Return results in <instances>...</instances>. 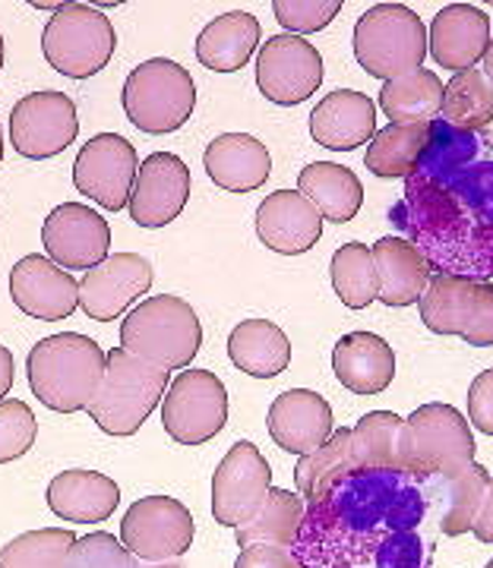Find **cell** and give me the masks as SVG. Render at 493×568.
I'll return each instance as SVG.
<instances>
[{"mask_svg": "<svg viewBox=\"0 0 493 568\" xmlns=\"http://www.w3.org/2000/svg\"><path fill=\"white\" fill-rule=\"evenodd\" d=\"M392 222L440 275L493 278V133L431 121V142L405 178Z\"/></svg>", "mask_w": 493, "mask_h": 568, "instance_id": "cell-1", "label": "cell"}, {"mask_svg": "<svg viewBox=\"0 0 493 568\" xmlns=\"http://www.w3.org/2000/svg\"><path fill=\"white\" fill-rule=\"evenodd\" d=\"M433 511L409 470H354L308 506L291 556L301 568H433Z\"/></svg>", "mask_w": 493, "mask_h": 568, "instance_id": "cell-2", "label": "cell"}, {"mask_svg": "<svg viewBox=\"0 0 493 568\" xmlns=\"http://www.w3.org/2000/svg\"><path fill=\"white\" fill-rule=\"evenodd\" d=\"M108 354L99 342L85 338L80 332L48 335L32 345L26 361L29 388L48 410L77 414L92 405L95 392L102 386Z\"/></svg>", "mask_w": 493, "mask_h": 568, "instance_id": "cell-3", "label": "cell"}, {"mask_svg": "<svg viewBox=\"0 0 493 568\" xmlns=\"http://www.w3.org/2000/svg\"><path fill=\"white\" fill-rule=\"evenodd\" d=\"M121 347L168 373L187 369L203 347V325L184 297L155 294L121 320Z\"/></svg>", "mask_w": 493, "mask_h": 568, "instance_id": "cell-4", "label": "cell"}, {"mask_svg": "<svg viewBox=\"0 0 493 568\" xmlns=\"http://www.w3.org/2000/svg\"><path fill=\"white\" fill-rule=\"evenodd\" d=\"M168 386H171L168 369L140 361L118 345L114 351H108L102 386L85 410L108 436H133L143 429L149 414L162 405Z\"/></svg>", "mask_w": 493, "mask_h": 568, "instance_id": "cell-5", "label": "cell"}, {"mask_svg": "<svg viewBox=\"0 0 493 568\" xmlns=\"http://www.w3.org/2000/svg\"><path fill=\"white\" fill-rule=\"evenodd\" d=\"M354 58L376 80H402L424 67L427 29L405 3H376L354 26Z\"/></svg>", "mask_w": 493, "mask_h": 568, "instance_id": "cell-6", "label": "cell"}, {"mask_svg": "<svg viewBox=\"0 0 493 568\" xmlns=\"http://www.w3.org/2000/svg\"><path fill=\"white\" fill-rule=\"evenodd\" d=\"M123 114L149 136L181 130L197 108V82L178 61L152 58L130 70L121 92Z\"/></svg>", "mask_w": 493, "mask_h": 568, "instance_id": "cell-7", "label": "cell"}, {"mask_svg": "<svg viewBox=\"0 0 493 568\" xmlns=\"http://www.w3.org/2000/svg\"><path fill=\"white\" fill-rule=\"evenodd\" d=\"M118 32L99 7L61 3L41 32V54L61 77L89 80L114 58Z\"/></svg>", "mask_w": 493, "mask_h": 568, "instance_id": "cell-8", "label": "cell"}, {"mask_svg": "<svg viewBox=\"0 0 493 568\" xmlns=\"http://www.w3.org/2000/svg\"><path fill=\"white\" fill-rule=\"evenodd\" d=\"M417 306L424 325L436 335H459L474 347L493 345V282L436 272Z\"/></svg>", "mask_w": 493, "mask_h": 568, "instance_id": "cell-9", "label": "cell"}, {"mask_svg": "<svg viewBox=\"0 0 493 568\" xmlns=\"http://www.w3.org/2000/svg\"><path fill=\"white\" fill-rule=\"evenodd\" d=\"M228 424V392L209 369H184L162 398V426L178 446H203Z\"/></svg>", "mask_w": 493, "mask_h": 568, "instance_id": "cell-10", "label": "cell"}, {"mask_svg": "<svg viewBox=\"0 0 493 568\" xmlns=\"http://www.w3.org/2000/svg\"><path fill=\"white\" fill-rule=\"evenodd\" d=\"M411 436V470L417 480L452 474L474 462V433L462 410L433 402L405 417Z\"/></svg>", "mask_w": 493, "mask_h": 568, "instance_id": "cell-11", "label": "cell"}, {"mask_svg": "<svg viewBox=\"0 0 493 568\" xmlns=\"http://www.w3.org/2000/svg\"><path fill=\"white\" fill-rule=\"evenodd\" d=\"M197 540V521L190 508L171 496H145L127 508L121 521V544L140 562L181 559Z\"/></svg>", "mask_w": 493, "mask_h": 568, "instance_id": "cell-12", "label": "cell"}, {"mask_svg": "<svg viewBox=\"0 0 493 568\" xmlns=\"http://www.w3.org/2000/svg\"><path fill=\"white\" fill-rule=\"evenodd\" d=\"M140 174V155L121 133H99L85 142L73 162V186L85 200L108 212H121L130 203Z\"/></svg>", "mask_w": 493, "mask_h": 568, "instance_id": "cell-13", "label": "cell"}, {"mask_svg": "<svg viewBox=\"0 0 493 568\" xmlns=\"http://www.w3.org/2000/svg\"><path fill=\"white\" fill-rule=\"evenodd\" d=\"M80 133L77 104L70 95L44 89L29 92L26 99L13 104L10 111V142L17 155L29 162H44L61 155Z\"/></svg>", "mask_w": 493, "mask_h": 568, "instance_id": "cell-14", "label": "cell"}, {"mask_svg": "<svg viewBox=\"0 0 493 568\" xmlns=\"http://www.w3.org/2000/svg\"><path fill=\"white\" fill-rule=\"evenodd\" d=\"M323 54L301 36H272L256 51V85L269 102L291 108L308 102L323 85Z\"/></svg>", "mask_w": 493, "mask_h": 568, "instance_id": "cell-15", "label": "cell"}, {"mask_svg": "<svg viewBox=\"0 0 493 568\" xmlns=\"http://www.w3.org/2000/svg\"><path fill=\"white\" fill-rule=\"evenodd\" d=\"M272 489V467L253 443H234L212 474V518L222 528L247 525Z\"/></svg>", "mask_w": 493, "mask_h": 568, "instance_id": "cell-16", "label": "cell"}, {"mask_svg": "<svg viewBox=\"0 0 493 568\" xmlns=\"http://www.w3.org/2000/svg\"><path fill=\"white\" fill-rule=\"evenodd\" d=\"M41 244L51 263L67 272H89L111 256V224L89 205L61 203L41 224Z\"/></svg>", "mask_w": 493, "mask_h": 568, "instance_id": "cell-17", "label": "cell"}, {"mask_svg": "<svg viewBox=\"0 0 493 568\" xmlns=\"http://www.w3.org/2000/svg\"><path fill=\"white\" fill-rule=\"evenodd\" d=\"M152 265L140 253H111L104 263L89 268L80 282V310L95 323L121 320L130 306L149 294Z\"/></svg>", "mask_w": 493, "mask_h": 568, "instance_id": "cell-18", "label": "cell"}, {"mask_svg": "<svg viewBox=\"0 0 493 568\" xmlns=\"http://www.w3.org/2000/svg\"><path fill=\"white\" fill-rule=\"evenodd\" d=\"M10 297L29 320L61 323L80 306V282L41 253H29L10 268Z\"/></svg>", "mask_w": 493, "mask_h": 568, "instance_id": "cell-19", "label": "cell"}, {"mask_svg": "<svg viewBox=\"0 0 493 568\" xmlns=\"http://www.w3.org/2000/svg\"><path fill=\"white\" fill-rule=\"evenodd\" d=\"M190 200V168L174 152H152L140 162L127 212L140 227H164L184 212Z\"/></svg>", "mask_w": 493, "mask_h": 568, "instance_id": "cell-20", "label": "cell"}, {"mask_svg": "<svg viewBox=\"0 0 493 568\" xmlns=\"http://www.w3.org/2000/svg\"><path fill=\"white\" fill-rule=\"evenodd\" d=\"M491 44V17L474 3H450L433 17L427 29V54L436 67L455 73L474 70Z\"/></svg>", "mask_w": 493, "mask_h": 568, "instance_id": "cell-21", "label": "cell"}, {"mask_svg": "<svg viewBox=\"0 0 493 568\" xmlns=\"http://www.w3.org/2000/svg\"><path fill=\"white\" fill-rule=\"evenodd\" d=\"M332 433H335L332 407L320 392L291 388L282 392L269 407V436L288 455L304 458L323 446Z\"/></svg>", "mask_w": 493, "mask_h": 568, "instance_id": "cell-22", "label": "cell"}, {"mask_svg": "<svg viewBox=\"0 0 493 568\" xmlns=\"http://www.w3.org/2000/svg\"><path fill=\"white\" fill-rule=\"evenodd\" d=\"M256 237L282 256H301L323 237V215L298 193L275 190L256 209Z\"/></svg>", "mask_w": 493, "mask_h": 568, "instance_id": "cell-23", "label": "cell"}, {"mask_svg": "<svg viewBox=\"0 0 493 568\" xmlns=\"http://www.w3.org/2000/svg\"><path fill=\"white\" fill-rule=\"evenodd\" d=\"M487 487H491V474L477 462L459 467L452 474L427 477L424 493H427L433 521H436L440 534H450V537L469 534L477 521V515H481V508H484Z\"/></svg>", "mask_w": 493, "mask_h": 568, "instance_id": "cell-24", "label": "cell"}, {"mask_svg": "<svg viewBox=\"0 0 493 568\" xmlns=\"http://www.w3.org/2000/svg\"><path fill=\"white\" fill-rule=\"evenodd\" d=\"M373 133H376V104L370 95L354 89L329 92L310 114V136L332 152H351L373 140Z\"/></svg>", "mask_w": 493, "mask_h": 568, "instance_id": "cell-25", "label": "cell"}, {"mask_svg": "<svg viewBox=\"0 0 493 568\" xmlns=\"http://www.w3.org/2000/svg\"><path fill=\"white\" fill-rule=\"evenodd\" d=\"M203 164L209 181L225 193H253L272 174V155L250 133H222L205 145Z\"/></svg>", "mask_w": 493, "mask_h": 568, "instance_id": "cell-26", "label": "cell"}, {"mask_svg": "<svg viewBox=\"0 0 493 568\" xmlns=\"http://www.w3.org/2000/svg\"><path fill=\"white\" fill-rule=\"evenodd\" d=\"M48 508L70 525L108 521L121 506V487L99 470H61L48 484Z\"/></svg>", "mask_w": 493, "mask_h": 568, "instance_id": "cell-27", "label": "cell"}, {"mask_svg": "<svg viewBox=\"0 0 493 568\" xmlns=\"http://www.w3.org/2000/svg\"><path fill=\"white\" fill-rule=\"evenodd\" d=\"M332 369L354 395H380L395 379V354L373 332H349L332 347Z\"/></svg>", "mask_w": 493, "mask_h": 568, "instance_id": "cell-28", "label": "cell"}, {"mask_svg": "<svg viewBox=\"0 0 493 568\" xmlns=\"http://www.w3.org/2000/svg\"><path fill=\"white\" fill-rule=\"evenodd\" d=\"M370 253H373L376 275H380L376 301L386 306L417 304L431 282V263L424 260V253L402 234L380 237L370 246Z\"/></svg>", "mask_w": 493, "mask_h": 568, "instance_id": "cell-29", "label": "cell"}, {"mask_svg": "<svg viewBox=\"0 0 493 568\" xmlns=\"http://www.w3.org/2000/svg\"><path fill=\"white\" fill-rule=\"evenodd\" d=\"M260 48V20L247 10L222 13L197 36V61L215 73H234L250 63Z\"/></svg>", "mask_w": 493, "mask_h": 568, "instance_id": "cell-30", "label": "cell"}, {"mask_svg": "<svg viewBox=\"0 0 493 568\" xmlns=\"http://www.w3.org/2000/svg\"><path fill=\"white\" fill-rule=\"evenodd\" d=\"M351 443L361 470H411L409 424L392 410L364 414L351 429Z\"/></svg>", "mask_w": 493, "mask_h": 568, "instance_id": "cell-31", "label": "cell"}, {"mask_svg": "<svg viewBox=\"0 0 493 568\" xmlns=\"http://www.w3.org/2000/svg\"><path fill=\"white\" fill-rule=\"evenodd\" d=\"M298 193L308 200L323 222H351L364 205V186L358 174L335 162H313L298 174Z\"/></svg>", "mask_w": 493, "mask_h": 568, "instance_id": "cell-32", "label": "cell"}, {"mask_svg": "<svg viewBox=\"0 0 493 568\" xmlns=\"http://www.w3.org/2000/svg\"><path fill=\"white\" fill-rule=\"evenodd\" d=\"M228 357L253 379H275L291 364V342L269 320H244L228 335Z\"/></svg>", "mask_w": 493, "mask_h": 568, "instance_id": "cell-33", "label": "cell"}, {"mask_svg": "<svg viewBox=\"0 0 493 568\" xmlns=\"http://www.w3.org/2000/svg\"><path fill=\"white\" fill-rule=\"evenodd\" d=\"M304 515H308V503L291 493V489L272 487L269 489L266 503L263 508L238 528L234 540L238 547H282L291 549L298 534H301V525H304Z\"/></svg>", "mask_w": 493, "mask_h": 568, "instance_id": "cell-34", "label": "cell"}, {"mask_svg": "<svg viewBox=\"0 0 493 568\" xmlns=\"http://www.w3.org/2000/svg\"><path fill=\"white\" fill-rule=\"evenodd\" d=\"M431 142V123H390L373 133L364 152V164L370 174L383 181H405L411 171L417 168L424 149Z\"/></svg>", "mask_w": 493, "mask_h": 568, "instance_id": "cell-35", "label": "cell"}, {"mask_svg": "<svg viewBox=\"0 0 493 568\" xmlns=\"http://www.w3.org/2000/svg\"><path fill=\"white\" fill-rule=\"evenodd\" d=\"M358 470V458H354V443H351V429H335L323 446L310 452L304 458H298L294 467V484H298V496L313 506L326 496L335 484H342L349 474Z\"/></svg>", "mask_w": 493, "mask_h": 568, "instance_id": "cell-36", "label": "cell"}, {"mask_svg": "<svg viewBox=\"0 0 493 568\" xmlns=\"http://www.w3.org/2000/svg\"><path fill=\"white\" fill-rule=\"evenodd\" d=\"M380 111L392 123H431L443 111V82L433 70H414L380 89Z\"/></svg>", "mask_w": 493, "mask_h": 568, "instance_id": "cell-37", "label": "cell"}, {"mask_svg": "<svg viewBox=\"0 0 493 568\" xmlns=\"http://www.w3.org/2000/svg\"><path fill=\"white\" fill-rule=\"evenodd\" d=\"M443 118L452 130L462 133H481L493 123V85L487 77L474 67L465 73H455L450 85H443Z\"/></svg>", "mask_w": 493, "mask_h": 568, "instance_id": "cell-38", "label": "cell"}, {"mask_svg": "<svg viewBox=\"0 0 493 568\" xmlns=\"http://www.w3.org/2000/svg\"><path fill=\"white\" fill-rule=\"evenodd\" d=\"M332 291L349 310H364L380 297V275L368 244H345L335 250L332 263Z\"/></svg>", "mask_w": 493, "mask_h": 568, "instance_id": "cell-39", "label": "cell"}, {"mask_svg": "<svg viewBox=\"0 0 493 568\" xmlns=\"http://www.w3.org/2000/svg\"><path fill=\"white\" fill-rule=\"evenodd\" d=\"M77 544V534L67 528L26 530L0 549V568H63Z\"/></svg>", "mask_w": 493, "mask_h": 568, "instance_id": "cell-40", "label": "cell"}, {"mask_svg": "<svg viewBox=\"0 0 493 568\" xmlns=\"http://www.w3.org/2000/svg\"><path fill=\"white\" fill-rule=\"evenodd\" d=\"M36 436H39V420H36L32 407L20 398L0 402V465L22 458L36 446Z\"/></svg>", "mask_w": 493, "mask_h": 568, "instance_id": "cell-41", "label": "cell"}, {"mask_svg": "<svg viewBox=\"0 0 493 568\" xmlns=\"http://www.w3.org/2000/svg\"><path fill=\"white\" fill-rule=\"evenodd\" d=\"M63 568H143L140 559L123 547L121 540L114 534H104V530H95V534H85V537H77V544L67 556V566Z\"/></svg>", "mask_w": 493, "mask_h": 568, "instance_id": "cell-42", "label": "cell"}, {"mask_svg": "<svg viewBox=\"0 0 493 568\" xmlns=\"http://www.w3.org/2000/svg\"><path fill=\"white\" fill-rule=\"evenodd\" d=\"M275 20L288 29V36H310L326 29L329 22L342 13V0H275L272 3Z\"/></svg>", "mask_w": 493, "mask_h": 568, "instance_id": "cell-43", "label": "cell"}, {"mask_svg": "<svg viewBox=\"0 0 493 568\" xmlns=\"http://www.w3.org/2000/svg\"><path fill=\"white\" fill-rule=\"evenodd\" d=\"M469 424L493 436V369L474 376V383L469 386Z\"/></svg>", "mask_w": 493, "mask_h": 568, "instance_id": "cell-44", "label": "cell"}, {"mask_svg": "<svg viewBox=\"0 0 493 568\" xmlns=\"http://www.w3.org/2000/svg\"><path fill=\"white\" fill-rule=\"evenodd\" d=\"M234 568H301V562L291 556V549L282 547H247L241 549Z\"/></svg>", "mask_w": 493, "mask_h": 568, "instance_id": "cell-45", "label": "cell"}, {"mask_svg": "<svg viewBox=\"0 0 493 568\" xmlns=\"http://www.w3.org/2000/svg\"><path fill=\"white\" fill-rule=\"evenodd\" d=\"M472 530L481 544H493V477L491 487H487V496H484V508H481V515H477Z\"/></svg>", "mask_w": 493, "mask_h": 568, "instance_id": "cell-46", "label": "cell"}, {"mask_svg": "<svg viewBox=\"0 0 493 568\" xmlns=\"http://www.w3.org/2000/svg\"><path fill=\"white\" fill-rule=\"evenodd\" d=\"M13 354H10V347L0 345V402H7V395H10V388H13Z\"/></svg>", "mask_w": 493, "mask_h": 568, "instance_id": "cell-47", "label": "cell"}, {"mask_svg": "<svg viewBox=\"0 0 493 568\" xmlns=\"http://www.w3.org/2000/svg\"><path fill=\"white\" fill-rule=\"evenodd\" d=\"M484 77H487V82L493 85V32H491V44H487V54H484V70H481Z\"/></svg>", "mask_w": 493, "mask_h": 568, "instance_id": "cell-48", "label": "cell"}, {"mask_svg": "<svg viewBox=\"0 0 493 568\" xmlns=\"http://www.w3.org/2000/svg\"><path fill=\"white\" fill-rule=\"evenodd\" d=\"M143 568H184L178 559H171V562H143Z\"/></svg>", "mask_w": 493, "mask_h": 568, "instance_id": "cell-49", "label": "cell"}, {"mask_svg": "<svg viewBox=\"0 0 493 568\" xmlns=\"http://www.w3.org/2000/svg\"><path fill=\"white\" fill-rule=\"evenodd\" d=\"M0 70H3V36H0Z\"/></svg>", "mask_w": 493, "mask_h": 568, "instance_id": "cell-50", "label": "cell"}, {"mask_svg": "<svg viewBox=\"0 0 493 568\" xmlns=\"http://www.w3.org/2000/svg\"><path fill=\"white\" fill-rule=\"evenodd\" d=\"M0 162H3V130H0Z\"/></svg>", "mask_w": 493, "mask_h": 568, "instance_id": "cell-51", "label": "cell"}, {"mask_svg": "<svg viewBox=\"0 0 493 568\" xmlns=\"http://www.w3.org/2000/svg\"><path fill=\"white\" fill-rule=\"evenodd\" d=\"M484 568H493V559H491V562H487V566H484Z\"/></svg>", "mask_w": 493, "mask_h": 568, "instance_id": "cell-52", "label": "cell"}]
</instances>
